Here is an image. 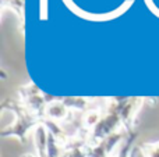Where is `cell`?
Masks as SVG:
<instances>
[{
    "mask_svg": "<svg viewBox=\"0 0 159 157\" xmlns=\"http://www.w3.org/2000/svg\"><path fill=\"white\" fill-rule=\"evenodd\" d=\"M147 157H159V146L158 147H152L148 152V156Z\"/></svg>",
    "mask_w": 159,
    "mask_h": 157,
    "instance_id": "obj_1",
    "label": "cell"
}]
</instances>
